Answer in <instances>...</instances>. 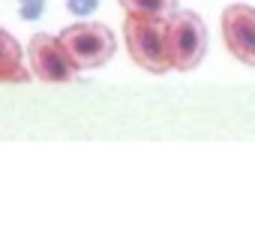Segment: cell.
Returning a JSON list of instances; mask_svg holds the SVG:
<instances>
[{
  "mask_svg": "<svg viewBox=\"0 0 255 225\" xmlns=\"http://www.w3.org/2000/svg\"><path fill=\"white\" fill-rule=\"evenodd\" d=\"M42 9H45V0H21V18H27V21L39 18Z\"/></svg>",
  "mask_w": 255,
  "mask_h": 225,
  "instance_id": "ba28073f",
  "label": "cell"
},
{
  "mask_svg": "<svg viewBox=\"0 0 255 225\" xmlns=\"http://www.w3.org/2000/svg\"><path fill=\"white\" fill-rule=\"evenodd\" d=\"M96 6H99V0H69V12L75 15H90L96 12Z\"/></svg>",
  "mask_w": 255,
  "mask_h": 225,
  "instance_id": "9c48e42d",
  "label": "cell"
},
{
  "mask_svg": "<svg viewBox=\"0 0 255 225\" xmlns=\"http://www.w3.org/2000/svg\"><path fill=\"white\" fill-rule=\"evenodd\" d=\"M168 18H141L126 15L123 21V39L129 48V57L147 69L150 75L171 72V54H168Z\"/></svg>",
  "mask_w": 255,
  "mask_h": 225,
  "instance_id": "6da1fadb",
  "label": "cell"
},
{
  "mask_svg": "<svg viewBox=\"0 0 255 225\" xmlns=\"http://www.w3.org/2000/svg\"><path fill=\"white\" fill-rule=\"evenodd\" d=\"M27 57H30V72L39 81L48 84H60V81H72L78 66L72 63V57L66 54L60 36H48V33H36L27 45Z\"/></svg>",
  "mask_w": 255,
  "mask_h": 225,
  "instance_id": "277c9868",
  "label": "cell"
},
{
  "mask_svg": "<svg viewBox=\"0 0 255 225\" xmlns=\"http://www.w3.org/2000/svg\"><path fill=\"white\" fill-rule=\"evenodd\" d=\"M126 15L141 18H171L177 12V0H117Z\"/></svg>",
  "mask_w": 255,
  "mask_h": 225,
  "instance_id": "52a82bcc",
  "label": "cell"
},
{
  "mask_svg": "<svg viewBox=\"0 0 255 225\" xmlns=\"http://www.w3.org/2000/svg\"><path fill=\"white\" fill-rule=\"evenodd\" d=\"M60 42L78 69H99L114 57V33L96 21H78L60 30Z\"/></svg>",
  "mask_w": 255,
  "mask_h": 225,
  "instance_id": "3957f363",
  "label": "cell"
},
{
  "mask_svg": "<svg viewBox=\"0 0 255 225\" xmlns=\"http://www.w3.org/2000/svg\"><path fill=\"white\" fill-rule=\"evenodd\" d=\"M168 54H171V66L177 72H192L201 66L204 54H207V27L201 21V15L189 12V9H177L168 21Z\"/></svg>",
  "mask_w": 255,
  "mask_h": 225,
  "instance_id": "7a4b0ae2",
  "label": "cell"
},
{
  "mask_svg": "<svg viewBox=\"0 0 255 225\" xmlns=\"http://www.w3.org/2000/svg\"><path fill=\"white\" fill-rule=\"evenodd\" d=\"M30 78L33 72L21 66V45L9 30L0 27V84H24Z\"/></svg>",
  "mask_w": 255,
  "mask_h": 225,
  "instance_id": "8992f818",
  "label": "cell"
},
{
  "mask_svg": "<svg viewBox=\"0 0 255 225\" xmlns=\"http://www.w3.org/2000/svg\"><path fill=\"white\" fill-rule=\"evenodd\" d=\"M222 39L234 60L255 66V6L228 3L222 9Z\"/></svg>",
  "mask_w": 255,
  "mask_h": 225,
  "instance_id": "5b68a950",
  "label": "cell"
}]
</instances>
